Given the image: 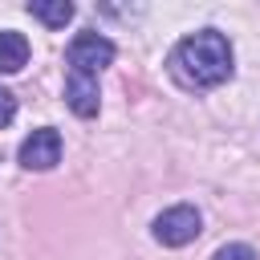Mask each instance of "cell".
<instances>
[{"label":"cell","instance_id":"6da1fadb","mask_svg":"<svg viewBox=\"0 0 260 260\" xmlns=\"http://www.w3.org/2000/svg\"><path fill=\"white\" fill-rule=\"evenodd\" d=\"M171 77L183 89H215L232 77V45L215 28H199L183 37L171 53Z\"/></svg>","mask_w":260,"mask_h":260},{"label":"cell","instance_id":"7a4b0ae2","mask_svg":"<svg viewBox=\"0 0 260 260\" xmlns=\"http://www.w3.org/2000/svg\"><path fill=\"white\" fill-rule=\"evenodd\" d=\"M150 232H154V240L162 248H183V244H191L203 232V219H199V211L191 203H175V207H167V211L154 215Z\"/></svg>","mask_w":260,"mask_h":260},{"label":"cell","instance_id":"3957f363","mask_svg":"<svg viewBox=\"0 0 260 260\" xmlns=\"http://www.w3.org/2000/svg\"><path fill=\"white\" fill-rule=\"evenodd\" d=\"M69 69L73 73H89V77H98L114 57H118V49H114V41L110 37H102V32H77L73 41H69Z\"/></svg>","mask_w":260,"mask_h":260},{"label":"cell","instance_id":"277c9868","mask_svg":"<svg viewBox=\"0 0 260 260\" xmlns=\"http://www.w3.org/2000/svg\"><path fill=\"white\" fill-rule=\"evenodd\" d=\"M16 158H20V167H24V171H53V167L61 162V134H57L53 126L32 130V134L20 142Z\"/></svg>","mask_w":260,"mask_h":260},{"label":"cell","instance_id":"5b68a950","mask_svg":"<svg viewBox=\"0 0 260 260\" xmlns=\"http://www.w3.org/2000/svg\"><path fill=\"white\" fill-rule=\"evenodd\" d=\"M65 102H69V110H73L77 118H93L98 106H102V98H98V77L69 69V77H65Z\"/></svg>","mask_w":260,"mask_h":260},{"label":"cell","instance_id":"8992f818","mask_svg":"<svg viewBox=\"0 0 260 260\" xmlns=\"http://www.w3.org/2000/svg\"><path fill=\"white\" fill-rule=\"evenodd\" d=\"M24 65H28V41H24V32L4 28L0 32V73H20Z\"/></svg>","mask_w":260,"mask_h":260},{"label":"cell","instance_id":"52a82bcc","mask_svg":"<svg viewBox=\"0 0 260 260\" xmlns=\"http://www.w3.org/2000/svg\"><path fill=\"white\" fill-rule=\"evenodd\" d=\"M28 12H32L41 24H49V28H65V24L73 20V4H69V0H32Z\"/></svg>","mask_w":260,"mask_h":260},{"label":"cell","instance_id":"ba28073f","mask_svg":"<svg viewBox=\"0 0 260 260\" xmlns=\"http://www.w3.org/2000/svg\"><path fill=\"white\" fill-rule=\"evenodd\" d=\"M211 260H256V248L252 244H223Z\"/></svg>","mask_w":260,"mask_h":260},{"label":"cell","instance_id":"9c48e42d","mask_svg":"<svg viewBox=\"0 0 260 260\" xmlns=\"http://www.w3.org/2000/svg\"><path fill=\"white\" fill-rule=\"evenodd\" d=\"M12 118H16V93L0 85V130H4V126H8Z\"/></svg>","mask_w":260,"mask_h":260}]
</instances>
